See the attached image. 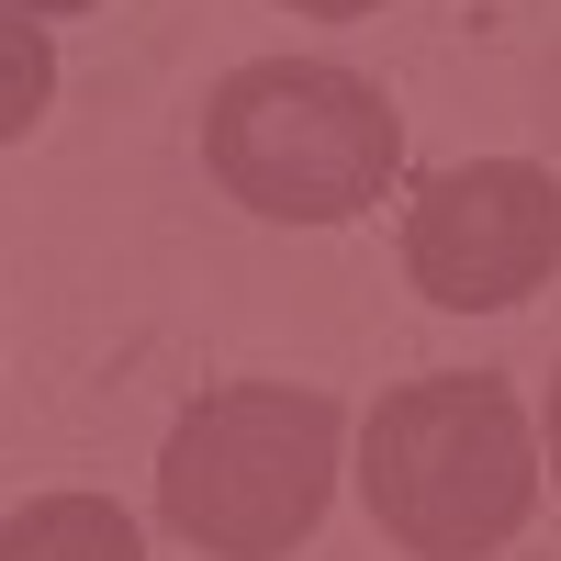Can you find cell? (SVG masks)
Here are the masks:
<instances>
[{
	"instance_id": "1",
	"label": "cell",
	"mask_w": 561,
	"mask_h": 561,
	"mask_svg": "<svg viewBox=\"0 0 561 561\" xmlns=\"http://www.w3.org/2000/svg\"><path fill=\"white\" fill-rule=\"evenodd\" d=\"M359 494L415 561H494L539 505V427L494 370L404 382L359 427Z\"/></svg>"
},
{
	"instance_id": "2",
	"label": "cell",
	"mask_w": 561,
	"mask_h": 561,
	"mask_svg": "<svg viewBox=\"0 0 561 561\" xmlns=\"http://www.w3.org/2000/svg\"><path fill=\"white\" fill-rule=\"evenodd\" d=\"M348 415L304 382H214L158 449V517L203 561H280L304 550L337 494Z\"/></svg>"
},
{
	"instance_id": "3",
	"label": "cell",
	"mask_w": 561,
	"mask_h": 561,
	"mask_svg": "<svg viewBox=\"0 0 561 561\" xmlns=\"http://www.w3.org/2000/svg\"><path fill=\"white\" fill-rule=\"evenodd\" d=\"M203 158L270 225H348L393 192L404 113L337 57H259L203 102Z\"/></svg>"
},
{
	"instance_id": "4",
	"label": "cell",
	"mask_w": 561,
	"mask_h": 561,
	"mask_svg": "<svg viewBox=\"0 0 561 561\" xmlns=\"http://www.w3.org/2000/svg\"><path fill=\"white\" fill-rule=\"evenodd\" d=\"M550 270H561V180L528 158H472L427 180L404 214V280L449 314L528 304Z\"/></svg>"
},
{
	"instance_id": "5",
	"label": "cell",
	"mask_w": 561,
	"mask_h": 561,
	"mask_svg": "<svg viewBox=\"0 0 561 561\" xmlns=\"http://www.w3.org/2000/svg\"><path fill=\"white\" fill-rule=\"evenodd\" d=\"M0 561H147V539L113 494H34L0 528Z\"/></svg>"
},
{
	"instance_id": "6",
	"label": "cell",
	"mask_w": 561,
	"mask_h": 561,
	"mask_svg": "<svg viewBox=\"0 0 561 561\" xmlns=\"http://www.w3.org/2000/svg\"><path fill=\"white\" fill-rule=\"evenodd\" d=\"M45 90H57V57H45L34 12H12V0H0V147H12V135H34Z\"/></svg>"
},
{
	"instance_id": "7",
	"label": "cell",
	"mask_w": 561,
	"mask_h": 561,
	"mask_svg": "<svg viewBox=\"0 0 561 561\" xmlns=\"http://www.w3.org/2000/svg\"><path fill=\"white\" fill-rule=\"evenodd\" d=\"M293 12H314V23H348V12H370V0H293Z\"/></svg>"
},
{
	"instance_id": "8",
	"label": "cell",
	"mask_w": 561,
	"mask_h": 561,
	"mask_svg": "<svg viewBox=\"0 0 561 561\" xmlns=\"http://www.w3.org/2000/svg\"><path fill=\"white\" fill-rule=\"evenodd\" d=\"M550 472H561V370H550Z\"/></svg>"
},
{
	"instance_id": "9",
	"label": "cell",
	"mask_w": 561,
	"mask_h": 561,
	"mask_svg": "<svg viewBox=\"0 0 561 561\" xmlns=\"http://www.w3.org/2000/svg\"><path fill=\"white\" fill-rule=\"evenodd\" d=\"M12 12H90V0H12Z\"/></svg>"
}]
</instances>
